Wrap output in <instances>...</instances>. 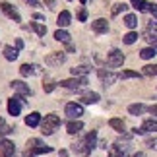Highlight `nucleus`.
Listing matches in <instances>:
<instances>
[{
	"label": "nucleus",
	"mask_w": 157,
	"mask_h": 157,
	"mask_svg": "<svg viewBox=\"0 0 157 157\" xmlns=\"http://www.w3.org/2000/svg\"><path fill=\"white\" fill-rule=\"evenodd\" d=\"M60 124H62V120H60L58 114H45V120H41L39 126H41V132L45 136H51Z\"/></svg>",
	"instance_id": "1"
},
{
	"label": "nucleus",
	"mask_w": 157,
	"mask_h": 157,
	"mask_svg": "<svg viewBox=\"0 0 157 157\" xmlns=\"http://www.w3.org/2000/svg\"><path fill=\"white\" fill-rule=\"evenodd\" d=\"M87 83V78H70V80H60L58 86L64 87V89H82L83 86Z\"/></svg>",
	"instance_id": "2"
},
{
	"label": "nucleus",
	"mask_w": 157,
	"mask_h": 157,
	"mask_svg": "<svg viewBox=\"0 0 157 157\" xmlns=\"http://www.w3.org/2000/svg\"><path fill=\"white\" fill-rule=\"evenodd\" d=\"M107 64L111 66V68H120V66L124 64V54H122V51L113 49L111 52L107 54Z\"/></svg>",
	"instance_id": "3"
},
{
	"label": "nucleus",
	"mask_w": 157,
	"mask_h": 157,
	"mask_svg": "<svg viewBox=\"0 0 157 157\" xmlns=\"http://www.w3.org/2000/svg\"><path fill=\"white\" fill-rule=\"evenodd\" d=\"M66 62V52L64 51H54V52H49L45 56V64L47 66H60Z\"/></svg>",
	"instance_id": "4"
},
{
	"label": "nucleus",
	"mask_w": 157,
	"mask_h": 157,
	"mask_svg": "<svg viewBox=\"0 0 157 157\" xmlns=\"http://www.w3.org/2000/svg\"><path fill=\"white\" fill-rule=\"evenodd\" d=\"M23 105H25V99H23V97H20V95H16V97L8 99V113L12 114V117H17Z\"/></svg>",
	"instance_id": "5"
},
{
	"label": "nucleus",
	"mask_w": 157,
	"mask_h": 157,
	"mask_svg": "<svg viewBox=\"0 0 157 157\" xmlns=\"http://www.w3.org/2000/svg\"><path fill=\"white\" fill-rule=\"evenodd\" d=\"M64 113L68 114L72 120H78L83 114V107H82V103H68L64 107Z\"/></svg>",
	"instance_id": "6"
},
{
	"label": "nucleus",
	"mask_w": 157,
	"mask_h": 157,
	"mask_svg": "<svg viewBox=\"0 0 157 157\" xmlns=\"http://www.w3.org/2000/svg\"><path fill=\"white\" fill-rule=\"evenodd\" d=\"M10 87L14 89V91H16L17 95H20V97H27V95L31 93V89H29V86H27L25 82H21V80H14V82L10 83Z\"/></svg>",
	"instance_id": "7"
},
{
	"label": "nucleus",
	"mask_w": 157,
	"mask_h": 157,
	"mask_svg": "<svg viewBox=\"0 0 157 157\" xmlns=\"http://www.w3.org/2000/svg\"><path fill=\"white\" fill-rule=\"evenodd\" d=\"M97 76H99V80L103 82V86H113L114 82H117V74H113L111 70H105V68H99L97 70Z\"/></svg>",
	"instance_id": "8"
},
{
	"label": "nucleus",
	"mask_w": 157,
	"mask_h": 157,
	"mask_svg": "<svg viewBox=\"0 0 157 157\" xmlns=\"http://www.w3.org/2000/svg\"><path fill=\"white\" fill-rule=\"evenodd\" d=\"M0 10L4 12L6 16L10 17V20H14V21H21V17H20V14H17V10L12 6L10 2H0Z\"/></svg>",
	"instance_id": "9"
},
{
	"label": "nucleus",
	"mask_w": 157,
	"mask_h": 157,
	"mask_svg": "<svg viewBox=\"0 0 157 157\" xmlns=\"http://www.w3.org/2000/svg\"><path fill=\"white\" fill-rule=\"evenodd\" d=\"M16 146L10 140H2L0 138V157H14Z\"/></svg>",
	"instance_id": "10"
},
{
	"label": "nucleus",
	"mask_w": 157,
	"mask_h": 157,
	"mask_svg": "<svg viewBox=\"0 0 157 157\" xmlns=\"http://www.w3.org/2000/svg\"><path fill=\"white\" fill-rule=\"evenodd\" d=\"M91 29L97 35H103V33L109 31V21L105 20V17H97L95 21H91Z\"/></svg>",
	"instance_id": "11"
},
{
	"label": "nucleus",
	"mask_w": 157,
	"mask_h": 157,
	"mask_svg": "<svg viewBox=\"0 0 157 157\" xmlns=\"http://www.w3.org/2000/svg\"><path fill=\"white\" fill-rule=\"evenodd\" d=\"M72 151H74V153H80V155H89L93 149L87 146L86 140H78L76 144H72Z\"/></svg>",
	"instance_id": "12"
},
{
	"label": "nucleus",
	"mask_w": 157,
	"mask_h": 157,
	"mask_svg": "<svg viewBox=\"0 0 157 157\" xmlns=\"http://www.w3.org/2000/svg\"><path fill=\"white\" fill-rule=\"evenodd\" d=\"M128 147L130 146H120V144H114V146L109 147V155H111V157H128Z\"/></svg>",
	"instance_id": "13"
},
{
	"label": "nucleus",
	"mask_w": 157,
	"mask_h": 157,
	"mask_svg": "<svg viewBox=\"0 0 157 157\" xmlns=\"http://www.w3.org/2000/svg\"><path fill=\"white\" fill-rule=\"evenodd\" d=\"M56 23H58V27H68L72 23V14L68 10H62L58 14V17H56Z\"/></svg>",
	"instance_id": "14"
},
{
	"label": "nucleus",
	"mask_w": 157,
	"mask_h": 157,
	"mask_svg": "<svg viewBox=\"0 0 157 157\" xmlns=\"http://www.w3.org/2000/svg\"><path fill=\"white\" fill-rule=\"evenodd\" d=\"M41 68L39 66H35V64H21V68H20V74L23 78H27V76H33V74H39Z\"/></svg>",
	"instance_id": "15"
},
{
	"label": "nucleus",
	"mask_w": 157,
	"mask_h": 157,
	"mask_svg": "<svg viewBox=\"0 0 157 157\" xmlns=\"http://www.w3.org/2000/svg\"><path fill=\"white\" fill-rule=\"evenodd\" d=\"M25 124L29 126V128H37V126L41 124V114L39 113H29L25 117Z\"/></svg>",
	"instance_id": "16"
},
{
	"label": "nucleus",
	"mask_w": 157,
	"mask_h": 157,
	"mask_svg": "<svg viewBox=\"0 0 157 157\" xmlns=\"http://www.w3.org/2000/svg\"><path fill=\"white\" fill-rule=\"evenodd\" d=\"M83 128V124H82V120H70L68 124H66V132H68V134H78V132H80Z\"/></svg>",
	"instance_id": "17"
},
{
	"label": "nucleus",
	"mask_w": 157,
	"mask_h": 157,
	"mask_svg": "<svg viewBox=\"0 0 157 157\" xmlns=\"http://www.w3.org/2000/svg\"><path fill=\"white\" fill-rule=\"evenodd\" d=\"M142 132L146 134V132H157V118H147L144 120V124L140 126Z\"/></svg>",
	"instance_id": "18"
},
{
	"label": "nucleus",
	"mask_w": 157,
	"mask_h": 157,
	"mask_svg": "<svg viewBox=\"0 0 157 157\" xmlns=\"http://www.w3.org/2000/svg\"><path fill=\"white\" fill-rule=\"evenodd\" d=\"M109 126H111L113 130L120 132V134H124V130H126V124H124L122 118H111V120H109Z\"/></svg>",
	"instance_id": "19"
},
{
	"label": "nucleus",
	"mask_w": 157,
	"mask_h": 157,
	"mask_svg": "<svg viewBox=\"0 0 157 157\" xmlns=\"http://www.w3.org/2000/svg\"><path fill=\"white\" fill-rule=\"evenodd\" d=\"M97 101H99V93H95V91H87L82 95V103H86V105H95Z\"/></svg>",
	"instance_id": "20"
},
{
	"label": "nucleus",
	"mask_w": 157,
	"mask_h": 157,
	"mask_svg": "<svg viewBox=\"0 0 157 157\" xmlns=\"http://www.w3.org/2000/svg\"><path fill=\"white\" fill-rule=\"evenodd\" d=\"M51 151H52V147H49V146H39V147L27 149V155H29V157H37V155H41V153H51Z\"/></svg>",
	"instance_id": "21"
},
{
	"label": "nucleus",
	"mask_w": 157,
	"mask_h": 157,
	"mask_svg": "<svg viewBox=\"0 0 157 157\" xmlns=\"http://www.w3.org/2000/svg\"><path fill=\"white\" fill-rule=\"evenodd\" d=\"M54 39L60 41V43H64V45H68L70 43V33L64 31V29H56V31H54Z\"/></svg>",
	"instance_id": "22"
},
{
	"label": "nucleus",
	"mask_w": 157,
	"mask_h": 157,
	"mask_svg": "<svg viewBox=\"0 0 157 157\" xmlns=\"http://www.w3.org/2000/svg\"><path fill=\"white\" fill-rule=\"evenodd\" d=\"M124 25L134 31V29L138 27V17H136L134 14H126V16H124Z\"/></svg>",
	"instance_id": "23"
},
{
	"label": "nucleus",
	"mask_w": 157,
	"mask_h": 157,
	"mask_svg": "<svg viewBox=\"0 0 157 157\" xmlns=\"http://www.w3.org/2000/svg\"><path fill=\"white\" fill-rule=\"evenodd\" d=\"M17 54H20V52H17L14 47H10V45H6V47H4V58H6V60L14 62V60L17 58Z\"/></svg>",
	"instance_id": "24"
},
{
	"label": "nucleus",
	"mask_w": 157,
	"mask_h": 157,
	"mask_svg": "<svg viewBox=\"0 0 157 157\" xmlns=\"http://www.w3.org/2000/svg\"><path fill=\"white\" fill-rule=\"evenodd\" d=\"M70 72H72V76H74V78H86L89 68H87V66H76V68H72Z\"/></svg>",
	"instance_id": "25"
},
{
	"label": "nucleus",
	"mask_w": 157,
	"mask_h": 157,
	"mask_svg": "<svg viewBox=\"0 0 157 157\" xmlns=\"http://www.w3.org/2000/svg\"><path fill=\"white\" fill-rule=\"evenodd\" d=\"M155 54H157V51L153 49V47H146V49H142V51H140V58L149 60V58H153Z\"/></svg>",
	"instance_id": "26"
},
{
	"label": "nucleus",
	"mask_w": 157,
	"mask_h": 157,
	"mask_svg": "<svg viewBox=\"0 0 157 157\" xmlns=\"http://www.w3.org/2000/svg\"><path fill=\"white\" fill-rule=\"evenodd\" d=\"M144 111H146V107H144L142 103H134V105H130V107H128V113H130V114H134V117L142 114Z\"/></svg>",
	"instance_id": "27"
},
{
	"label": "nucleus",
	"mask_w": 157,
	"mask_h": 157,
	"mask_svg": "<svg viewBox=\"0 0 157 157\" xmlns=\"http://www.w3.org/2000/svg\"><path fill=\"white\" fill-rule=\"evenodd\" d=\"M118 78H122V80H130V78H138L140 80L142 78V74H138V72H134V70H122L118 74Z\"/></svg>",
	"instance_id": "28"
},
{
	"label": "nucleus",
	"mask_w": 157,
	"mask_h": 157,
	"mask_svg": "<svg viewBox=\"0 0 157 157\" xmlns=\"http://www.w3.org/2000/svg\"><path fill=\"white\" fill-rule=\"evenodd\" d=\"M83 140L87 142V146L91 147V149H95V142H97V132H95V130H91V132H89V134H87L86 138H83Z\"/></svg>",
	"instance_id": "29"
},
{
	"label": "nucleus",
	"mask_w": 157,
	"mask_h": 157,
	"mask_svg": "<svg viewBox=\"0 0 157 157\" xmlns=\"http://www.w3.org/2000/svg\"><path fill=\"white\" fill-rule=\"evenodd\" d=\"M31 29H33L37 35H41V37L47 33V25H43V23H39V21H33V23H31Z\"/></svg>",
	"instance_id": "30"
},
{
	"label": "nucleus",
	"mask_w": 157,
	"mask_h": 157,
	"mask_svg": "<svg viewBox=\"0 0 157 157\" xmlns=\"http://www.w3.org/2000/svg\"><path fill=\"white\" fill-rule=\"evenodd\" d=\"M122 41H124L126 45H134L136 41H138V33H136V31H128V33L122 37Z\"/></svg>",
	"instance_id": "31"
},
{
	"label": "nucleus",
	"mask_w": 157,
	"mask_h": 157,
	"mask_svg": "<svg viewBox=\"0 0 157 157\" xmlns=\"http://www.w3.org/2000/svg\"><path fill=\"white\" fill-rule=\"evenodd\" d=\"M142 74L144 76H157V64H147V66H144V70H142Z\"/></svg>",
	"instance_id": "32"
},
{
	"label": "nucleus",
	"mask_w": 157,
	"mask_h": 157,
	"mask_svg": "<svg viewBox=\"0 0 157 157\" xmlns=\"http://www.w3.org/2000/svg\"><path fill=\"white\" fill-rule=\"evenodd\" d=\"M130 4L134 6L138 12H146L147 10V2H146V0H130Z\"/></svg>",
	"instance_id": "33"
},
{
	"label": "nucleus",
	"mask_w": 157,
	"mask_h": 157,
	"mask_svg": "<svg viewBox=\"0 0 157 157\" xmlns=\"http://www.w3.org/2000/svg\"><path fill=\"white\" fill-rule=\"evenodd\" d=\"M126 8H128V6H126L124 2H118V4H113V8H111V14L113 16H118L120 12H126Z\"/></svg>",
	"instance_id": "34"
},
{
	"label": "nucleus",
	"mask_w": 157,
	"mask_h": 157,
	"mask_svg": "<svg viewBox=\"0 0 157 157\" xmlns=\"http://www.w3.org/2000/svg\"><path fill=\"white\" fill-rule=\"evenodd\" d=\"M39 146H45L39 138H29L27 140V149H33V147H39Z\"/></svg>",
	"instance_id": "35"
},
{
	"label": "nucleus",
	"mask_w": 157,
	"mask_h": 157,
	"mask_svg": "<svg viewBox=\"0 0 157 157\" xmlns=\"http://www.w3.org/2000/svg\"><path fill=\"white\" fill-rule=\"evenodd\" d=\"M146 146L149 149H157V138H147V140H146Z\"/></svg>",
	"instance_id": "36"
},
{
	"label": "nucleus",
	"mask_w": 157,
	"mask_h": 157,
	"mask_svg": "<svg viewBox=\"0 0 157 157\" xmlns=\"http://www.w3.org/2000/svg\"><path fill=\"white\" fill-rule=\"evenodd\" d=\"M16 128H12V126H2V128H0V136H6V134H12V132H14Z\"/></svg>",
	"instance_id": "37"
},
{
	"label": "nucleus",
	"mask_w": 157,
	"mask_h": 157,
	"mask_svg": "<svg viewBox=\"0 0 157 157\" xmlns=\"http://www.w3.org/2000/svg\"><path fill=\"white\" fill-rule=\"evenodd\" d=\"M78 20H80V21H86L87 20V10L86 8H82L80 12H78Z\"/></svg>",
	"instance_id": "38"
},
{
	"label": "nucleus",
	"mask_w": 157,
	"mask_h": 157,
	"mask_svg": "<svg viewBox=\"0 0 157 157\" xmlns=\"http://www.w3.org/2000/svg\"><path fill=\"white\" fill-rule=\"evenodd\" d=\"M147 10H149V14L157 20V4H147Z\"/></svg>",
	"instance_id": "39"
},
{
	"label": "nucleus",
	"mask_w": 157,
	"mask_h": 157,
	"mask_svg": "<svg viewBox=\"0 0 157 157\" xmlns=\"http://www.w3.org/2000/svg\"><path fill=\"white\" fill-rule=\"evenodd\" d=\"M54 87H56V83H43V89H45V93H51V91H54Z\"/></svg>",
	"instance_id": "40"
},
{
	"label": "nucleus",
	"mask_w": 157,
	"mask_h": 157,
	"mask_svg": "<svg viewBox=\"0 0 157 157\" xmlns=\"http://www.w3.org/2000/svg\"><path fill=\"white\" fill-rule=\"evenodd\" d=\"M21 49H23V41H21V39H16V51L20 52Z\"/></svg>",
	"instance_id": "41"
},
{
	"label": "nucleus",
	"mask_w": 157,
	"mask_h": 157,
	"mask_svg": "<svg viewBox=\"0 0 157 157\" xmlns=\"http://www.w3.org/2000/svg\"><path fill=\"white\" fill-rule=\"evenodd\" d=\"M149 113H151V114H155V117H157V105H151V107H149Z\"/></svg>",
	"instance_id": "42"
},
{
	"label": "nucleus",
	"mask_w": 157,
	"mask_h": 157,
	"mask_svg": "<svg viewBox=\"0 0 157 157\" xmlns=\"http://www.w3.org/2000/svg\"><path fill=\"white\" fill-rule=\"evenodd\" d=\"M66 51H68V52H74L76 49H74V45H72V43H68V45H66Z\"/></svg>",
	"instance_id": "43"
},
{
	"label": "nucleus",
	"mask_w": 157,
	"mask_h": 157,
	"mask_svg": "<svg viewBox=\"0 0 157 157\" xmlns=\"http://www.w3.org/2000/svg\"><path fill=\"white\" fill-rule=\"evenodd\" d=\"M43 2H45L47 6H54V2H56V0H43Z\"/></svg>",
	"instance_id": "44"
},
{
	"label": "nucleus",
	"mask_w": 157,
	"mask_h": 157,
	"mask_svg": "<svg viewBox=\"0 0 157 157\" xmlns=\"http://www.w3.org/2000/svg\"><path fill=\"white\" fill-rule=\"evenodd\" d=\"M25 2H27V4H31V6H37L39 0H25Z\"/></svg>",
	"instance_id": "45"
},
{
	"label": "nucleus",
	"mask_w": 157,
	"mask_h": 157,
	"mask_svg": "<svg viewBox=\"0 0 157 157\" xmlns=\"http://www.w3.org/2000/svg\"><path fill=\"white\" fill-rule=\"evenodd\" d=\"M60 157H68V151H66V149H60Z\"/></svg>",
	"instance_id": "46"
},
{
	"label": "nucleus",
	"mask_w": 157,
	"mask_h": 157,
	"mask_svg": "<svg viewBox=\"0 0 157 157\" xmlns=\"http://www.w3.org/2000/svg\"><path fill=\"white\" fill-rule=\"evenodd\" d=\"M4 124H6V122H4V118H2V117H0V128H2V126H4Z\"/></svg>",
	"instance_id": "47"
},
{
	"label": "nucleus",
	"mask_w": 157,
	"mask_h": 157,
	"mask_svg": "<svg viewBox=\"0 0 157 157\" xmlns=\"http://www.w3.org/2000/svg\"><path fill=\"white\" fill-rule=\"evenodd\" d=\"M134 157H146V155H144V153H136Z\"/></svg>",
	"instance_id": "48"
},
{
	"label": "nucleus",
	"mask_w": 157,
	"mask_h": 157,
	"mask_svg": "<svg viewBox=\"0 0 157 157\" xmlns=\"http://www.w3.org/2000/svg\"><path fill=\"white\" fill-rule=\"evenodd\" d=\"M80 2H82V4H86V2H87V0H80Z\"/></svg>",
	"instance_id": "49"
},
{
	"label": "nucleus",
	"mask_w": 157,
	"mask_h": 157,
	"mask_svg": "<svg viewBox=\"0 0 157 157\" xmlns=\"http://www.w3.org/2000/svg\"><path fill=\"white\" fill-rule=\"evenodd\" d=\"M155 33H157V31H155Z\"/></svg>",
	"instance_id": "50"
}]
</instances>
